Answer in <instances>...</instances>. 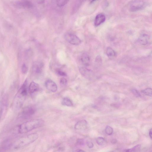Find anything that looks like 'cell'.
Segmentation results:
<instances>
[{"label":"cell","mask_w":152,"mask_h":152,"mask_svg":"<svg viewBox=\"0 0 152 152\" xmlns=\"http://www.w3.org/2000/svg\"><path fill=\"white\" fill-rule=\"evenodd\" d=\"M44 123V121L41 119L33 120L25 122L19 126L18 132L21 134L28 132L41 126Z\"/></svg>","instance_id":"6da1fadb"},{"label":"cell","mask_w":152,"mask_h":152,"mask_svg":"<svg viewBox=\"0 0 152 152\" xmlns=\"http://www.w3.org/2000/svg\"><path fill=\"white\" fill-rule=\"evenodd\" d=\"M38 137L37 133H34L22 137L14 142L13 146L16 149L28 145L35 141Z\"/></svg>","instance_id":"7a4b0ae2"},{"label":"cell","mask_w":152,"mask_h":152,"mask_svg":"<svg viewBox=\"0 0 152 152\" xmlns=\"http://www.w3.org/2000/svg\"><path fill=\"white\" fill-rule=\"evenodd\" d=\"M28 80L26 79L24 81L18 91L15 97V101L17 102H19V104L21 103V102L22 99L26 96L27 94L28 91Z\"/></svg>","instance_id":"3957f363"},{"label":"cell","mask_w":152,"mask_h":152,"mask_svg":"<svg viewBox=\"0 0 152 152\" xmlns=\"http://www.w3.org/2000/svg\"><path fill=\"white\" fill-rule=\"evenodd\" d=\"M8 100L7 96L3 95L0 102V121L4 118L7 112Z\"/></svg>","instance_id":"277c9868"},{"label":"cell","mask_w":152,"mask_h":152,"mask_svg":"<svg viewBox=\"0 0 152 152\" xmlns=\"http://www.w3.org/2000/svg\"><path fill=\"white\" fill-rule=\"evenodd\" d=\"M14 5L15 7L20 9H28L33 7L31 2L28 0H19L15 1Z\"/></svg>","instance_id":"5b68a950"},{"label":"cell","mask_w":152,"mask_h":152,"mask_svg":"<svg viewBox=\"0 0 152 152\" xmlns=\"http://www.w3.org/2000/svg\"><path fill=\"white\" fill-rule=\"evenodd\" d=\"M66 40L69 43L78 45L81 42V40L76 35L71 33H67L65 35Z\"/></svg>","instance_id":"8992f818"},{"label":"cell","mask_w":152,"mask_h":152,"mask_svg":"<svg viewBox=\"0 0 152 152\" xmlns=\"http://www.w3.org/2000/svg\"><path fill=\"white\" fill-rule=\"evenodd\" d=\"M145 3L139 0L133 1L130 5L129 10L132 12H136L141 10L144 8L145 6Z\"/></svg>","instance_id":"52a82bcc"},{"label":"cell","mask_w":152,"mask_h":152,"mask_svg":"<svg viewBox=\"0 0 152 152\" xmlns=\"http://www.w3.org/2000/svg\"><path fill=\"white\" fill-rule=\"evenodd\" d=\"M79 71L82 75L86 78L91 80L94 77V75L93 72L86 66L80 67Z\"/></svg>","instance_id":"ba28073f"},{"label":"cell","mask_w":152,"mask_h":152,"mask_svg":"<svg viewBox=\"0 0 152 152\" xmlns=\"http://www.w3.org/2000/svg\"><path fill=\"white\" fill-rule=\"evenodd\" d=\"M45 84L46 88L48 90L53 92H55L57 91V86L56 84L51 80H47Z\"/></svg>","instance_id":"9c48e42d"},{"label":"cell","mask_w":152,"mask_h":152,"mask_svg":"<svg viewBox=\"0 0 152 152\" xmlns=\"http://www.w3.org/2000/svg\"><path fill=\"white\" fill-rule=\"evenodd\" d=\"M35 111V109L32 107H26L23 110L21 113V115L24 117H28L34 114Z\"/></svg>","instance_id":"30bf717a"},{"label":"cell","mask_w":152,"mask_h":152,"mask_svg":"<svg viewBox=\"0 0 152 152\" xmlns=\"http://www.w3.org/2000/svg\"><path fill=\"white\" fill-rule=\"evenodd\" d=\"M106 19L105 15L102 13L98 14L95 17L94 20V25L97 26L104 22Z\"/></svg>","instance_id":"8fae6325"},{"label":"cell","mask_w":152,"mask_h":152,"mask_svg":"<svg viewBox=\"0 0 152 152\" xmlns=\"http://www.w3.org/2000/svg\"><path fill=\"white\" fill-rule=\"evenodd\" d=\"M150 39L149 36L145 34L140 35L138 39V42L141 45H145L148 44Z\"/></svg>","instance_id":"7c38bea8"},{"label":"cell","mask_w":152,"mask_h":152,"mask_svg":"<svg viewBox=\"0 0 152 152\" xmlns=\"http://www.w3.org/2000/svg\"><path fill=\"white\" fill-rule=\"evenodd\" d=\"M87 123L85 120H81L78 121L75 125V129L77 130L85 129L87 126Z\"/></svg>","instance_id":"4fadbf2b"},{"label":"cell","mask_w":152,"mask_h":152,"mask_svg":"<svg viewBox=\"0 0 152 152\" xmlns=\"http://www.w3.org/2000/svg\"><path fill=\"white\" fill-rule=\"evenodd\" d=\"M39 86L37 83L32 82L30 84L28 88V91L29 94H32L37 92L39 90Z\"/></svg>","instance_id":"5bb4252c"},{"label":"cell","mask_w":152,"mask_h":152,"mask_svg":"<svg viewBox=\"0 0 152 152\" xmlns=\"http://www.w3.org/2000/svg\"><path fill=\"white\" fill-rule=\"evenodd\" d=\"M81 60L82 64L85 66L86 67L89 66L90 58L88 53H83L81 56Z\"/></svg>","instance_id":"9a60e30c"},{"label":"cell","mask_w":152,"mask_h":152,"mask_svg":"<svg viewBox=\"0 0 152 152\" xmlns=\"http://www.w3.org/2000/svg\"><path fill=\"white\" fill-rule=\"evenodd\" d=\"M43 66V64L42 63H35L33 66V71L36 74H40L42 72Z\"/></svg>","instance_id":"2e32d148"},{"label":"cell","mask_w":152,"mask_h":152,"mask_svg":"<svg viewBox=\"0 0 152 152\" xmlns=\"http://www.w3.org/2000/svg\"><path fill=\"white\" fill-rule=\"evenodd\" d=\"M106 53L107 56L110 58H113L116 55L115 51L110 47L107 48Z\"/></svg>","instance_id":"e0dca14e"},{"label":"cell","mask_w":152,"mask_h":152,"mask_svg":"<svg viewBox=\"0 0 152 152\" xmlns=\"http://www.w3.org/2000/svg\"><path fill=\"white\" fill-rule=\"evenodd\" d=\"M62 104L63 105L68 107H71L73 105L72 102L69 98L67 97H65L63 99Z\"/></svg>","instance_id":"ac0fdd59"},{"label":"cell","mask_w":152,"mask_h":152,"mask_svg":"<svg viewBox=\"0 0 152 152\" xmlns=\"http://www.w3.org/2000/svg\"><path fill=\"white\" fill-rule=\"evenodd\" d=\"M141 147L140 145H137L132 148L125 150L123 151L125 152H139L140 150Z\"/></svg>","instance_id":"d6986e66"},{"label":"cell","mask_w":152,"mask_h":152,"mask_svg":"<svg viewBox=\"0 0 152 152\" xmlns=\"http://www.w3.org/2000/svg\"><path fill=\"white\" fill-rule=\"evenodd\" d=\"M69 0H56L57 5L59 7H62L66 5Z\"/></svg>","instance_id":"ffe728a7"},{"label":"cell","mask_w":152,"mask_h":152,"mask_svg":"<svg viewBox=\"0 0 152 152\" xmlns=\"http://www.w3.org/2000/svg\"><path fill=\"white\" fill-rule=\"evenodd\" d=\"M142 93L145 94L149 96H152V89L151 88H147L141 91Z\"/></svg>","instance_id":"44dd1931"},{"label":"cell","mask_w":152,"mask_h":152,"mask_svg":"<svg viewBox=\"0 0 152 152\" xmlns=\"http://www.w3.org/2000/svg\"><path fill=\"white\" fill-rule=\"evenodd\" d=\"M97 143L99 145H103L106 142L104 138L102 137H99L96 139Z\"/></svg>","instance_id":"7402d4cb"},{"label":"cell","mask_w":152,"mask_h":152,"mask_svg":"<svg viewBox=\"0 0 152 152\" xmlns=\"http://www.w3.org/2000/svg\"><path fill=\"white\" fill-rule=\"evenodd\" d=\"M105 133L109 135H111L113 132V129L110 126H107L105 129Z\"/></svg>","instance_id":"603a6c76"},{"label":"cell","mask_w":152,"mask_h":152,"mask_svg":"<svg viewBox=\"0 0 152 152\" xmlns=\"http://www.w3.org/2000/svg\"><path fill=\"white\" fill-rule=\"evenodd\" d=\"M28 68L26 65L25 64L22 65L21 67V71L23 74H26L28 71Z\"/></svg>","instance_id":"cb8c5ba5"},{"label":"cell","mask_w":152,"mask_h":152,"mask_svg":"<svg viewBox=\"0 0 152 152\" xmlns=\"http://www.w3.org/2000/svg\"><path fill=\"white\" fill-rule=\"evenodd\" d=\"M132 92L134 95L136 97H139L141 95L137 90L135 89H133L131 90Z\"/></svg>","instance_id":"d4e9b609"},{"label":"cell","mask_w":152,"mask_h":152,"mask_svg":"<svg viewBox=\"0 0 152 152\" xmlns=\"http://www.w3.org/2000/svg\"><path fill=\"white\" fill-rule=\"evenodd\" d=\"M60 82L61 85L65 86L67 84V80L66 78L63 77L61 78Z\"/></svg>","instance_id":"484cf974"},{"label":"cell","mask_w":152,"mask_h":152,"mask_svg":"<svg viewBox=\"0 0 152 152\" xmlns=\"http://www.w3.org/2000/svg\"><path fill=\"white\" fill-rule=\"evenodd\" d=\"M56 73L58 75L61 76H65L67 75L65 72L59 70L56 71Z\"/></svg>","instance_id":"4316f807"},{"label":"cell","mask_w":152,"mask_h":152,"mask_svg":"<svg viewBox=\"0 0 152 152\" xmlns=\"http://www.w3.org/2000/svg\"><path fill=\"white\" fill-rule=\"evenodd\" d=\"M77 143L79 145H83L84 143V140L82 139H79L77 140Z\"/></svg>","instance_id":"83f0119b"},{"label":"cell","mask_w":152,"mask_h":152,"mask_svg":"<svg viewBox=\"0 0 152 152\" xmlns=\"http://www.w3.org/2000/svg\"><path fill=\"white\" fill-rule=\"evenodd\" d=\"M87 145V146L89 148H92L94 146V144L93 143L90 141H88L86 143Z\"/></svg>","instance_id":"f1b7e54d"},{"label":"cell","mask_w":152,"mask_h":152,"mask_svg":"<svg viewBox=\"0 0 152 152\" xmlns=\"http://www.w3.org/2000/svg\"><path fill=\"white\" fill-rule=\"evenodd\" d=\"M46 0H37V2L39 4H42L45 3Z\"/></svg>","instance_id":"f546056e"},{"label":"cell","mask_w":152,"mask_h":152,"mask_svg":"<svg viewBox=\"0 0 152 152\" xmlns=\"http://www.w3.org/2000/svg\"><path fill=\"white\" fill-rule=\"evenodd\" d=\"M117 142V140L116 139H112L111 140V143L113 144H115Z\"/></svg>","instance_id":"4dcf8cb0"},{"label":"cell","mask_w":152,"mask_h":152,"mask_svg":"<svg viewBox=\"0 0 152 152\" xmlns=\"http://www.w3.org/2000/svg\"><path fill=\"white\" fill-rule=\"evenodd\" d=\"M149 135L151 139H152V129H151L149 132Z\"/></svg>","instance_id":"1f68e13d"},{"label":"cell","mask_w":152,"mask_h":152,"mask_svg":"<svg viewBox=\"0 0 152 152\" xmlns=\"http://www.w3.org/2000/svg\"><path fill=\"white\" fill-rule=\"evenodd\" d=\"M76 151H77V152H84L85 151H84L83 150H81L80 149H77Z\"/></svg>","instance_id":"d6a6232c"},{"label":"cell","mask_w":152,"mask_h":152,"mask_svg":"<svg viewBox=\"0 0 152 152\" xmlns=\"http://www.w3.org/2000/svg\"><path fill=\"white\" fill-rule=\"evenodd\" d=\"M96 0H90V2H93L94 1H95Z\"/></svg>","instance_id":"836d02e7"}]
</instances>
